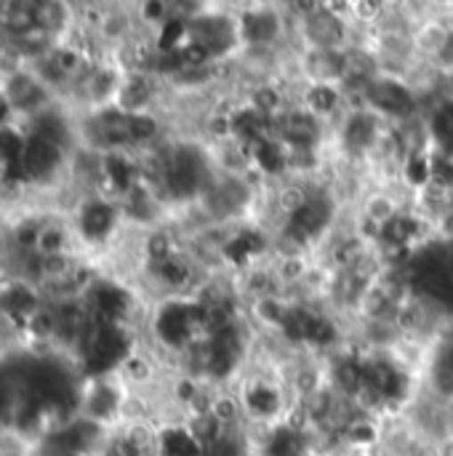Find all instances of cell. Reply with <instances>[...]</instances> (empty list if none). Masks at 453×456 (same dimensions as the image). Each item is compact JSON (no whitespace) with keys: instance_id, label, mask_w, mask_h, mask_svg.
I'll return each instance as SVG.
<instances>
[{"instance_id":"6da1fadb","label":"cell","mask_w":453,"mask_h":456,"mask_svg":"<svg viewBox=\"0 0 453 456\" xmlns=\"http://www.w3.org/2000/svg\"><path fill=\"white\" fill-rule=\"evenodd\" d=\"M435 456H453V436H446L435 444Z\"/></svg>"}]
</instances>
